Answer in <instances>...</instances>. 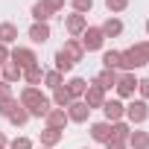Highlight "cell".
I'll return each mask as SVG.
<instances>
[{
    "label": "cell",
    "instance_id": "cell-1",
    "mask_svg": "<svg viewBox=\"0 0 149 149\" xmlns=\"http://www.w3.org/2000/svg\"><path fill=\"white\" fill-rule=\"evenodd\" d=\"M132 129L134 126H143L146 120H149V102H143V100H132L129 105H126V117H123Z\"/></svg>",
    "mask_w": 149,
    "mask_h": 149
},
{
    "label": "cell",
    "instance_id": "cell-2",
    "mask_svg": "<svg viewBox=\"0 0 149 149\" xmlns=\"http://www.w3.org/2000/svg\"><path fill=\"white\" fill-rule=\"evenodd\" d=\"M79 44H82V50H85V53H97V50H102V47H105V35H102V29H100V26H91V24H88V29L79 35Z\"/></svg>",
    "mask_w": 149,
    "mask_h": 149
},
{
    "label": "cell",
    "instance_id": "cell-3",
    "mask_svg": "<svg viewBox=\"0 0 149 149\" xmlns=\"http://www.w3.org/2000/svg\"><path fill=\"white\" fill-rule=\"evenodd\" d=\"M9 61H12V64H18L21 70H29V67H35V64H38V53H35L32 47H12Z\"/></svg>",
    "mask_w": 149,
    "mask_h": 149
},
{
    "label": "cell",
    "instance_id": "cell-4",
    "mask_svg": "<svg viewBox=\"0 0 149 149\" xmlns=\"http://www.w3.org/2000/svg\"><path fill=\"white\" fill-rule=\"evenodd\" d=\"M114 91H117L120 100H134V94H137V76H134V73H120Z\"/></svg>",
    "mask_w": 149,
    "mask_h": 149
},
{
    "label": "cell",
    "instance_id": "cell-5",
    "mask_svg": "<svg viewBox=\"0 0 149 149\" xmlns=\"http://www.w3.org/2000/svg\"><path fill=\"white\" fill-rule=\"evenodd\" d=\"M140 67H146L143 64V58L134 53V47H129V50H120V73H134V70H140Z\"/></svg>",
    "mask_w": 149,
    "mask_h": 149
},
{
    "label": "cell",
    "instance_id": "cell-6",
    "mask_svg": "<svg viewBox=\"0 0 149 149\" xmlns=\"http://www.w3.org/2000/svg\"><path fill=\"white\" fill-rule=\"evenodd\" d=\"M64 29H67V35L70 38H79L85 29H88V15H64Z\"/></svg>",
    "mask_w": 149,
    "mask_h": 149
},
{
    "label": "cell",
    "instance_id": "cell-7",
    "mask_svg": "<svg viewBox=\"0 0 149 149\" xmlns=\"http://www.w3.org/2000/svg\"><path fill=\"white\" fill-rule=\"evenodd\" d=\"M102 114H105V123H117L126 117V102L123 100H105L102 102Z\"/></svg>",
    "mask_w": 149,
    "mask_h": 149
},
{
    "label": "cell",
    "instance_id": "cell-8",
    "mask_svg": "<svg viewBox=\"0 0 149 149\" xmlns=\"http://www.w3.org/2000/svg\"><path fill=\"white\" fill-rule=\"evenodd\" d=\"M64 111H67V120H70V123H88V117H91V108H88L82 100H73Z\"/></svg>",
    "mask_w": 149,
    "mask_h": 149
},
{
    "label": "cell",
    "instance_id": "cell-9",
    "mask_svg": "<svg viewBox=\"0 0 149 149\" xmlns=\"http://www.w3.org/2000/svg\"><path fill=\"white\" fill-rule=\"evenodd\" d=\"M105 100H108V97H105V91H102L100 85H94V82L88 85V91H85V97H82V102H85L91 111H94V108H102V102H105Z\"/></svg>",
    "mask_w": 149,
    "mask_h": 149
},
{
    "label": "cell",
    "instance_id": "cell-10",
    "mask_svg": "<svg viewBox=\"0 0 149 149\" xmlns=\"http://www.w3.org/2000/svg\"><path fill=\"white\" fill-rule=\"evenodd\" d=\"M100 29H102V35H105V38H120L126 26H123V21H120L117 15H108V18L100 24Z\"/></svg>",
    "mask_w": 149,
    "mask_h": 149
},
{
    "label": "cell",
    "instance_id": "cell-11",
    "mask_svg": "<svg viewBox=\"0 0 149 149\" xmlns=\"http://www.w3.org/2000/svg\"><path fill=\"white\" fill-rule=\"evenodd\" d=\"M91 140L105 146V143L111 140V123H105V120H100V123H91Z\"/></svg>",
    "mask_w": 149,
    "mask_h": 149
},
{
    "label": "cell",
    "instance_id": "cell-12",
    "mask_svg": "<svg viewBox=\"0 0 149 149\" xmlns=\"http://www.w3.org/2000/svg\"><path fill=\"white\" fill-rule=\"evenodd\" d=\"M38 140H41V146L53 149V146H58V143L64 140V132H58V129H50V126H44V129L38 132Z\"/></svg>",
    "mask_w": 149,
    "mask_h": 149
},
{
    "label": "cell",
    "instance_id": "cell-13",
    "mask_svg": "<svg viewBox=\"0 0 149 149\" xmlns=\"http://www.w3.org/2000/svg\"><path fill=\"white\" fill-rule=\"evenodd\" d=\"M64 91L70 94V100H82L85 91H88V82H85L82 76H70V79L64 82Z\"/></svg>",
    "mask_w": 149,
    "mask_h": 149
},
{
    "label": "cell",
    "instance_id": "cell-14",
    "mask_svg": "<svg viewBox=\"0 0 149 149\" xmlns=\"http://www.w3.org/2000/svg\"><path fill=\"white\" fill-rule=\"evenodd\" d=\"M21 79H24V70H21L18 64L6 61L3 67H0V82H6V85H15V82H21Z\"/></svg>",
    "mask_w": 149,
    "mask_h": 149
},
{
    "label": "cell",
    "instance_id": "cell-15",
    "mask_svg": "<svg viewBox=\"0 0 149 149\" xmlns=\"http://www.w3.org/2000/svg\"><path fill=\"white\" fill-rule=\"evenodd\" d=\"M26 35H29L32 44H47L53 32H50V24H32V26L26 29Z\"/></svg>",
    "mask_w": 149,
    "mask_h": 149
},
{
    "label": "cell",
    "instance_id": "cell-16",
    "mask_svg": "<svg viewBox=\"0 0 149 149\" xmlns=\"http://www.w3.org/2000/svg\"><path fill=\"white\" fill-rule=\"evenodd\" d=\"M44 123H47L50 129H58V132H64V126H67L70 120H67V111H64V108H50V114L44 117Z\"/></svg>",
    "mask_w": 149,
    "mask_h": 149
},
{
    "label": "cell",
    "instance_id": "cell-17",
    "mask_svg": "<svg viewBox=\"0 0 149 149\" xmlns=\"http://www.w3.org/2000/svg\"><path fill=\"white\" fill-rule=\"evenodd\" d=\"M61 53H64V56H67V58H70L73 64L85 58V50H82L79 38H67V41H64V47H61Z\"/></svg>",
    "mask_w": 149,
    "mask_h": 149
},
{
    "label": "cell",
    "instance_id": "cell-18",
    "mask_svg": "<svg viewBox=\"0 0 149 149\" xmlns=\"http://www.w3.org/2000/svg\"><path fill=\"white\" fill-rule=\"evenodd\" d=\"M117 76H120V70H105V67H102L97 76H94V85H100L102 91H111V88L117 85Z\"/></svg>",
    "mask_w": 149,
    "mask_h": 149
},
{
    "label": "cell",
    "instance_id": "cell-19",
    "mask_svg": "<svg viewBox=\"0 0 149 149\" xmlns=\"http://www.w3.org/2000/svg\"><path fill=\"white\" fill-rule=\"evenodd\" d=\"M41 100H44V94H41V88H29V85H26V88L21 91V97H18V102H21L24 108H32V105H38Z\"/></svg>",
    "mask_w": 149,
    "mask_h": 149
},
{
    "label": "cell",
    "instance_id": "cell-20",
    "mask_svg": "<svg viewBox=\"0 0 149 149\" xmlns=\"http://www.w3.org/2000/svg\"><path fill=\"white\" fill-rule=\"evenodd\" d=\"M126 146H129V149H149V132H143V129H132Z\"/></svg>",
    "mask_w": 149,
    "mask_h": 149
},
{
    "label": "cell",
    "instance_id": "cell-21",
    "mask_svg": "<svg viewBox=\"0 0 149 149\" xmlns=\"http://www.w3.org/2000/svg\"><path fill=\"white\" fill-rule=\"evenodd\" d=\"M29 18H32V24H50L53 12L41 3V0H38V3H32V6H29Z\"/></svg>",
    "mask_w": 149,
    "mask_h": 149
},
{
    "label": "cell",
    "instance_id": "cell-22",
    "mask_svg": "<svg viewBox=\"0 0 149 149\" xmlns=\"http://www.w3.org/2000/svg\"><path fill=\"white\" fill-rule=\"evenodd\" d=\"M129 134H132V126H129L126 120H117V123H111V140H117V143H126V140H129Z\"/></svg>",
    "mask_w": 149,
    "mask_h": 149
},
{
    "label": "cell",
    "instance_id": "cell-23",
    "mask_svg": "<svg viewBox=\"0 0 149 149\" xmlns=\"http://www.w3.org/2000/svg\"><path fill=\"white\" fill-rule=\"evenodd\" d=\"M18 41V26L12 24V21H3V24H0V44H15Z\"/></svg>",
    "mask_w": 149,
    "mask_h": 149
},
{
    "label": "cell",
    "instance_id": "cell-24",
    "mask_svg": "<svg viewBox=\"0 0 149 149\" xmlns=\"http://www.w3.org/2000/svg\"><path fill=\"white\" fill-rule=\"evenodd\" d=\"M24 82H26L29 88H38V85L44 82V67H41V64H35V67L24 70Z\"/></svg>",
    "mask_w": 149,
    "mask_h": 149
},
{
    "label": "cell",
    "instance_id": "cell-25",
    "mask_svg": "<svg viewBox=\"0 0 149 149\" xmlns=\"http://www.w3.org/2000/svg\"><path fill=\"white\" fill-rule=\"evenodd\" d=\"M44 88H50V91H56V88H61L64 85V76L58 70H44V82H41Z\"/></svg>",
    "mask_w": 149,
    "mask_h": 149
},
{
    "label": "cell",
    "instance_id": "cell-26",
    "mask_svg": "<svg viewBox=\"0 0 149 149\" xmlns=\"http://www.w3.org/2000/svg\"><path fill=\"white\" fill-rule=\"evenodd\" d=\"M53 61H56V67H53V70H58L61 76H64V73H70L73 67H76V64H73V61H70V58H67V56L61 53V50H56V56H53Z\"/></svg>",
    "mask_w": 149,
    "mask_h": 149
},
{
    "label": "cell",
    "instance_id": "cell-27",
    "mask_svg": "<svg viewBox=\"0 0 149 149\" xmlns=\"http://www.w3.org/2000/svg\"><path fill=\"white\" fill-rule=\"evenodd\" d=\"M50 102H53V108H67L73 100H70V94H67V91H64V85H61V88H56V91H53Z\"/></svg>",
    "mask_w": 149,
    "mask_h": 149
},
{
    "label": "cell",
    "instance_id": "cell-28",
    "mask_svg": "<svg viewBox=\"0 0 149 149\" xmlns=\"http://www.w3.org/2000/svg\"><path fill=\"white\" fill-rule=\"evenodd\" d=\"M50 108H53V102H50V97H44L38 105H32V108H26V111H29V120H32V117H35V120H41V117H47V114H50Z\"/></svg>",
    "mask_w": 149,
    "mask_h": 149
},
{
    "label": "cell",
    "instance_id": "cell-29",
    "mask_svg": "<svg viewBox=\"0 0 149 149\" xmlns=\"http://www.w3.org/2000/svg\"><path fill=\"white\" fill-rule=\"evenodd\" d=\"M102 67L105 70H117L120 67V50H105L102 53Z\"/></svg>",
    "mask_w": 149,
    "mask_h": 149
},
{
    "label": "cell",
    "instance_id": "cell-30",
    "mask_svg": "<svg viewBox=\"0 0 149 149\" xmlns=\"http://www.w3.org/2000/svg\"><path fill=\"white\" fill-rule=\"evenodd\" d=\"M18 108H21V102H18L15 97H12V100H6V102H0V117H6V120H9Z\"/></svg>",
    "mask_w": 149,
    "mask_h": 149
},
{
    "label": "cell",
    "instance_id": "cell-31",
    "mask_svg": "<svg viewBox=\"0 0 149 149\" xmlns=\"http://www.w3.org/2000/svg\"><path fill=\"white\" fill-rule=\"evenodd\" d=\"M9 123H12V126H18V129H21V126H26V123H29V111L21 105V108H18L12 117H9Z\"/></svg>",
    "mask_w": 149,
    "mask_h": 149
},
{
    "label": "cell",
    "instance_id": "cell-32",
    "mask_svg": "<svg viewBox=\"0 0 149 149\" xmlns=\"http://www.w3.org/2000/svg\"><path fill=\"white\" fill-rule=\"evenodd\" d=\"M70 6H73L76 15H88V12L94 9V0H70Z\"/></svg>",
    "mask_w": 149,
    "mask_h": 149
},
{
    "label": "cell",
    "instance_id": "cell-33",
    "mask_svg": "<svg viewBox=\"0 0 149 149\" xmlns=\"http://www.w3.org/2000/svg\"><path fill=\"white\" fill-rule=\"evenodd\" d=\"M105 9H108L111 15H117V12H126V9H129V0H105Z\"/></svg>",
    "mask_w": 149,
    "mask_h": 149
},
{
    "label": "cell",
    "instance_id": "cell-34",
    "mask_svg": "<svg viewBox=\"0 0 149 149\" xmlns=\"http://www.w3.org/2000/svg\"><path fill=\"white\" fill-rule=\"evenodd\" d=\"M134 47V53L143 58V64H149V41H137V44H132Z\"/></svg>",
    "mask_w": 149,
    "mask_h": 149
},
{
    "label": "cell",
    "instance_id": "cell-35",
    "mask_svg": "<svg viewBox=\"0 0 149 149\" xmlns=\"http://www.w3.org/2000/svg\"><path fill=\"white\" fill-rule=\"evenodd\" d=\"M137 94H140L143 102H149V76L146 79H137Z\"/></svg>",
    "mask_w": 149,
    "mask_h": 149
},
{
    "label": "cell",
    "instance_id": "cell-36",
    "mask_svg": "<svg viewBox=\"0 0 149 149\" xmlns=\"http://www.w3.org/2000/svg\"><path fill=\"white\" fill-rule=\"evenodd\" d=\"M9 149H35V146H32L29 137H15V140L9 143Z\"/></svg>",
    "mask_w": 149,
    "mask_h": 149
},
{
    "label": "cell",
    "instance_id": "cell-37",
    "mask_svg": "<svg viewBox=\"0 0 149 149\" xmlns=\"http://www.w3.org/2000/svg\"><path fill=\"white\" fill-rule=\"evenodd\" d=\"M41 3H44V6H47L53 15H58V12L64 9V0H41Z\"/></svg>",
    "mask_w": 149,
    "mask_h": 149
},
{
    "label": "cell",
    "instance_id": "cell-38",
    "mask_svg": "<svg viewBox=\"0 0 149 149\" xmlns=\"http://www.w3.org/2000/svg\"><path fill=\"white\" fill-rule=\"evenodd\" d=\"M15 94H12V85H6V82H0V102H6V100H12Z\"/></svg>",
    "mask_w": 149,
    "mask_h": 149
},
{
    "label": "cell",
    "instance_id": "cell-39",
    "mask_svg": "<svg viewBox=\"0 0 149 149\" xmlns=\"http://www.w3.org/2000/svg\"><path fill=\"white\" fill-rule=\"evenodd\" d=\"M9 53H12V50H9L6 44H0V67H3V64L9 61Z\"/></svg>",
    "mask_w": 149,
    "mask_h": 149
},
{
    "label": "cell",
    "instance_id": "cell-40",
    "mask_svg": "<svg viewBox=\"0 0 149 149\" xmlns=\"http://www.w3.org/2000/svg\"><path fill=\"white\" fill-rule=\"evenodd\" d=\"M105 149H129V146H126V143H117V140H108Z\"/></svg>",
    "mask_w": 149,
    "mask_h": 149
},
{
    "label": "cell",
    "instance_id": "cell-41",
    "mask_svg": "<svg viewBox=\"0 0 149 149\" xmlns=\"http://www.w3.org/2000/svg\"><path fill=\"white\" fill-rule=\"evenodd\" d=\"M0 149H9V140H6V134L0 132Z\"/></svg>",
    "mask_w": 149,
    "mask_h": 149
},
{
    "label": "cell",
    "instance_id": "cell-42",
    "mask_svg": "<svg viewBox=\"0 0 149 149\" xmlns=\"http://www.w3.org/2000/svg\"><path fill=\"white\" fill-rule=\"evenodd\" d=\"M146 41H149V18H146Z\"/></svg>",
    "mask_w": 149,
    "mask_h": 149
},
{
    "label": "cell",
    "instance_id": "cell-43",
    "mask_svg": "<svg viewBox=\"0 0 149 149\" xmlns=\"http://www.w3.org/2000/svg\"><path fill=\"white\" fill-rule=\"evenodd\" d=\"M41 149H47V146H41Z\"/></svg>",
    "mask_w": 149,
    "mask_h": 149
},
{
    "label": "cell",
    "instance_id": "cell-44",
    "mask_svg": "<svg viewBox=\"0 0 149 149\" xmlns=\"http://www.w3.org/2000/svg\"><path fill=\"white\" fill-rule=\"evenodd\" d=\"M82 149H88V146H82Z\"/></svg>",
    "mask_w": 149,
    "mask_h": 149
}]
</instances>
